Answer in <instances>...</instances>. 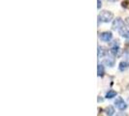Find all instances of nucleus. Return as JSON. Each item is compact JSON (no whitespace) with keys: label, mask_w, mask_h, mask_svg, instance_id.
Returning <instances> with one entry per match:
<instances>
[{"label":"nucleus","mask_w":129,"mask_h":116,"mask_svg":"<svg viewBox=\"0 0 129 116\" xmlns=\"http://www.w3.org/2000/svg\"><path fill=\"white\" fill-rule=\"evenodd\" d=\"M98 19L100 21H102V22H110L113 20L114 19V14L110 12V11H102L101 13L99 14V16H98Z\"/></svg>","instance_id":"1"},{"label":"nucleus","mask_w":129,"mask_h":116,"mask_svg":"<svg viewBox=\"0 0 129 116\" xmlns=\"http://www.w3.org/2000/svg\"><path fill=\"white\" fill-rule=\"evenodd\" d=\"M99 38H100V40H101L102 42L108 43V42H110L111 40L113 39V33L111 32V31H105V32H102L101 34H100Z\"/></svg>","instance_id":"4"},{"label":"nucleus","mask_w":129,"mask_h":116,"mask_svg":"<svg viewBox=\"0 0 129 116\" xmlns=\"http://www.w3.org/2000/svg\"><path fill=\"white\" fill-rule=\"evenodd\" d=\"M97 74H98V77H102L105 75V69H104L103 64H98L97 67Z\"/></svg>","instance_id":"10"},{"label":"nucleus","mask_w":129,"mask_h":116,"mask_svg":"<svg viewBox=\"0 0 129 116\" xmlns=\"http://www.w3.org/2000/svg\"><path fill=\"white\" fill-rule=\"evenodd\" d=\"M116 116H128L125 112H118V113H116Z\"/></svg>","instance_id":"14"},{"label":"nucleus","mask_w":129,"mask_h":116,"mask_svg":"<svg viewBox=\"0 0 129 116\" xmlns=\"http://www.w3.org/2000/svg\"><path fill=\"white\" fill-rule=\"evenodd\" d=\"M119 32V34L122 36L123 38H125V39H128L129 40V28H127V27H123L121 30H119L118 31Z\"/></svg>","instance_id":"8"},{"label":"nucleus","mask_w":129,"mask_h":116,"mask_svg":"<svg viewBox=\"0 0 129 116\" xmlns=\"http://www.w3.org/2000/svg\"><path fill=\"white\" fill-rule=\"evenodd\" d=\"M116 95H117V93L115 90H109L106 93V98L107 99H113V98L116 97Z\"/></svg>","instance_id":"11"},{"label":"nucleus","mask_w":129,"mask_h":116,"mask_svg":"<svg viewBox=\"0 0 129 116\" xmlns=\"http://www.w3.org/2000/svg\"><path fill=\"white\" fill-rule=\"evenodd\" d=\"M97 3H98V5H97V8H98V10H100V8L102 7V2H101L100 0H97Z\"/></svg>","instance_id":"13"},{"label":"nucleus","mask_w":129,"mask_h":116,"mask_svg":"<svg viewBox=\"0 0 129 116\" xmlns=\"http://www.w3.org/2000/svg\"><path fill=\"white\" fill-rule=\"evenodd\" d=\"M115 105L117 109L121 110V111L127 108V104L121 97H116V99L115 100Z\"/></svg>","instance_id":"3"},{"label":"nucleus","mask_w":129,"mask_h":116,"mask_svg":"<svg viewBox=\"0 0 129 116\" xmlns=\"http://www.w3.org/2000/svg\"><path fill=\"white\" fill-rule=\"evenodd\" d=\"M128 3H129V0H127V1H122V3H121V6L125 7V8H127V7H128Z\"/></svg>","instance_id":"12"},{"label":"nucleus","mask_w":129,"mask_h":116,"mask_svg":"<svg viewBox=\"0 0 129 116\" xmlns=\"http://www.w3.org/2000/svg\"><path fill=\"white\" fill-rule=\"evenodd\" d=\"M124 26H125L124 21H123L120 18H116V19H115L114 20H113L112 28H113L114 30H117V31H119V30H121V29H122Z\"/></svg>","instance_id":"2"},{"label":"nucleus","mask_w":129,"mask_h":116,"mask_svg":"<svg viewBox=\"0 0 129 116\" xmlns=\"http://www.w3.org/2000/svg\"><path fill=\"white\" fill-rule=\"evenodd\" d=\"M108 1H110V2H116V0H108Z\"/></svg>","instance_id":"15"},{"label":"nucleus","mask_w":129,"mask_h":116,"mask_svg":"<svg viewBox=\"0 0 129 116\" xmlns=\"http://www.w3.org/2000/svg\"><path fill=\"white\" fill-rule=\"evenodd\" d=\"M105 112H106V115L107 116H113L115 114L116 110H115V107H114V106L109 105V106H107V107L105 108Z\"/></svg>","instance_id":"9"},{"label":"nucleus","mask_w":129,"mask_h":116,"mask_svg":"<svg viewBox=\"0 0 129 116\" xmlns=\"http://www.w3.org/2000/svg\"><path fill=\"white\" fill-rule=\"evenodd\" d=\"M109 51L107 50L106 47L104 46H98V58H102V57H106L108 55Z\"/></svg>","instance_id":"6"},{"label":"nucleus","mask_w":129,"mask_h":116,"mask_svg":"<svg viewBox=\"0 0 129 116\" xmlns=\"http://www.w3.org/2000/svg\"><path fill=\"white\" fill-rule=\"evenodd\" d=\"M115 62H116V60H115L114 56H109V55H107V56L103 59V64L106 65V66H108V67H114V66H115Z\"/></svg>","instance_id":"5"},{"label":"nucleus","mask_w":129,"mask_h":116,"mask_svg":"<svg viewBox=\"0 0 129 116\" xmlns=\"http://www.w3.org/2000/svg\"><path fill=\"white\" fill-rule=\"evenodd\" d=\"M129 68V63L127 61H121L119 64H118V70L120 72L126 71Z\"/></svg>","instance_id":"7"}]
</instances>
